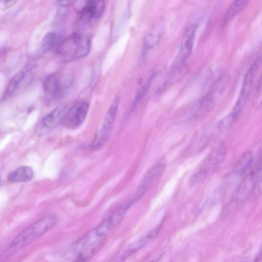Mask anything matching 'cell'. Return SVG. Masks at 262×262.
Here are the masks:
<instances>
[{
  "label": "cell",
  "instance_id": "cell-1",
  "mask_svg": "<svg viewBox=\"0 0 262 262\" xmlns=\"http://www.w3.org/2000/svg\"><path fill=\"white\" fill-rule=\"evenodd\" d=\"M91 39L88 35L74 32L63 39L56 51L60 59L69 62L87 56L91 50Z\"/></svg>",
  "mask_w": 262,
  "mask_h": 262
},
{
  "label": "cell",
  "instance_id": "cell-2",
  "mask_svg": "<svg viewBox=\"0 0 262 262\" xmlns=\"http://www.w3.org/2000/svg\"><path fill=\"white\" fill-rule=\"evenodd\" d=\"M57 221V217L53 214L40 219L16 236L11 243L9 247L14 250L24 248L52 228Z\"/></svg>",
  "mask_w": 262,
  "mask_h": 262
},
{
  "label": "cell",
  "instance_id": "cell-3",
  "mask_svg": "<svg viewBox=\"0 0 262 262\" xmlns=\"http://www.w3.org/2000/svg\"><path fill=\"white\" fill-rule=\"evenodd\" d=\"M226 154L224 143H220L200 164L197 170L191 175L188 184L193 186L204 181L223 162Z\"/></svg>",
  "mask_w": 262,
  "mask_h": 262
},
{
  "label": "cell",
  "instance_id": "cell-4",
  "mask_svg": "<svg viewBox=\"0 0 262 262\" xmlns=\"http://www.w3.org/2000/svg\"><path fill=\"white\" fill-rule=\"evenodd\" d=\"M73 79L69 74L53 73L43 81V89L45 96L50 100H55L64 97L69 91Z\"/></svg>",
  "mask_w": 262,
  "mask_h": 262
},
{
  "label": "cell",
  "instance_id": "cell-5",
  "mask_svg": "<svg viewBox=\"0 0 262 262\" xmlns=\"http://www.w3.org/2000/svg\"><path fill=\"white\" fill-rule=\"evenodd\" d=\"M120 100V95H117L104 115L100 127L90 145L91 148H99L108 140L116 118Z\"/></svg>",
  "mask_w": 262,
  "mask_h": 262
},
{
  "label": "cell",
  "instance_id": "cell-6",
  "mask_svg": "<svg viewBox=\"0 0 262 262\" xmlns=\"http://www.w3.org/2000/svg\"><path fill=\"white\" fill-rule=\"evenodd\" d=\"M105 8L104 0H95L83 12L74 24V32L83 33L89 29L101 17Z\"/></svg>",
  "mask_w": 262,
  "mask_h": 262
},
{
  "label": "cell",
  "instance_id": "cell-7",
  "mask_svg": "<svg viewBox=\"0 0 262 262\" xmlns=\"http://www.w3.org/2000/svg\"><path fill=\"white\" fill-rule=\"evenodd\" d=\"M133 204L134 203L130 199L106 217L95 228L97 235L101 238L116 227Z\"/></svg>",
  "mask_w": 262,
  "mask_h": 262
},
{
  "label": "cell",
  "instance_id": "cell-8",
  "mask_svg": "<svg viewBox=\"0 0 262 262\" xmlns=\"http://www.w3.org/2000/svg\"><path fill=\"white\" fill-rule=\"evenodd\" d=\"M89 104L80 101L69 108L62 121L63 126L69 129L78 128L84 122L89 111Z\"/></svg>",
  "mask_w": 262,
  "mask_h": 262
},
{
  "label": "cell",
  "instance_id": "cell-9",
  "mask_svg": "<svg viewBox=\"0 0 262 262\" xmlns=\"http://www.w3.org/2000/svg\"><path fill=\"white\" fill-rule=\"evenodd\" d=\"M165 166L164 160H160L149 168L139 184L134 196L131 198L134 203L145 194L152 184L162 173Z\"/></svg>",
  "mask_w": 262,
  "mask_h": 262
},
{
  "label": "cell",
  "instance_id": "cell-10",
  "mask_svg": "<svg viewBox=\"0 0 262 262\" xmlns=\"http://www.w3.org/2000/svg\"><path fill=\"white\" fill-rule=\"evenodd\" d=\"M230 81V76L223 74L213 83L208 92L201 101L199 107L203 112H207L215 104L216 99L223 93Z\"/></svg>",
  "mask_w": 262,
  "mask_h": 262
},
{
  "label": "cell",
  "instance_id": "cell-11",
  "mask_svg": "<svg viewBox=\"0 0 262 262\" xmlns=\"http://www.w3.org/2000/svg\"><path fill=\"white\" fill-rule=\"evenodd\" d=\"M261 63V57L260 56L251 65L245 75L240 95L234 107V109L238 112H241L249 97Z\"/></svg>",
  "mask_w": 262,
  "mask_h": 262
},
{
  "label": "cell",
  "instance_id": "cell-12",
  "mask_svg": "<svg viewBox=\"0 0 262 262\" xmlns=\"http://www.w3.org/2000/svg\"><path fill=\"white\" fill-rule=\"evenodd\" d=\"M196 30L197 26L196 25H192L186 29L174 63V68H178L182 66L190 55Z\"/></svg>",
  "mask_w": 262,
  "mask_h": 262
},
{
  "label": "cell",
  "instance_id": "cell-13",
  "mask_svg": "<svg viewBox=\"0 0 262 262\" xmlns=\"http://www.w3.org/2000/svg\"><path fill=\"white\" fill-rule=\"evenodd\" d=\"M162 224L161 223L146 236L122 248L116 255V261H123L137 252L153 239L159 233Z\"/></svg>",
  "mask_w": 262,
  "mask_h": 262
},
{
  "label": "cell",
  "instance_id": "cell-14",
  "mask_svg": "<svg viewBox=\"0 0 262 262\" xmlns=\"http://www.w3.org/2000/svg\"><path fill=\"white\" fill-rule=\"evenodd\" d=\"M68 108L69 107L66 104L58 105L42 118L41 125L47 129L55 128L62 122Z\"/></svg>",
  "mask_w": 262,
  "mask_h": 262
},
{
  "label": "cell",
  "instance_id": "cell-15",
  "mask_svg": "<svg viewBox=\"0 0 262 262\" xmlns=\"http://www.w3.org/2000/svg\"><path fill=\"white\" fill-rule=\"evenodd\" d=\"M100 238L96 234L95 229L88 232L71 246V251L77 256L84 251L95 246Z\"/></svg>",
  "mask_w": 262,
  "mask_h": 262
},
{
  "label": "cell",
  "instance_id": "cell-16",
  "mask_svg": "<svg viewBox=\"0 0 262 262\" xmlns=\"http://www.w3.org/2000/svg\"><path fill=\"white\" fill-rule=\"evenodd\" d=\"M33 67L34 66L33 65L29 64L23 70L18 72L13 76L8 84L5 92L4 98L9 97L16 91L19 85L26 78L27 74L33 69Z\"/></svg>",
  "mask_w": 262,
  "mask_h": 262
},
{
  "label": "cell",
  "instance_id": "cell-17",
  "mask_svg": "<svg viewBox=\"0 0 262 262\" xmlns=\"http://www.w3.org/2000/svg\"><path fill=\"white\" fill-rule=\"evenodd\" d=\"M251 0H234L224 16L222 25L225 26L237 15Z\"/></svg>",
  "mask_w": 262,
  "mask_h": 262
},
{
  "label": "cell",
  "instance_id": "cell-18",
  "mask_svg": "<svg viewBox=\"0 0 262 262\" xmlns=\"http://www.w3.org/2000/svg\"><path fill=\"white\" fill-rule=\"evenodd\" d=\"M63 39V36L57 32H49L44 36L42 40L41 48L44 52L56 50Z\"/></svg>",
  "mask_w": 262,
  "mask_h": 262
},
{
  "label": "cell",
  "instance_id": "cell-19",
  "mask_svg": "<svg viewBox=\"0 0 262 262\" xmlns=\"http://www.w3.org/2000/svg\"><path fill=\"white\" fill-rule=\"evenodd\" d=\"M33 177V170L31 167L23 166L10 173L8 179L12 183H17L30 181Z\"/></svg>",
  "mask_w": 262,
  "mask_h": 262
},
{
  "label": "cell",
  "instance_id": "cell-20",
  "mask_svg": "<svg viewBox=\"0 0 262 262\" xmlns=\"http://www.w3.org/2000/svg\"><path fill=\"white\" fill-rule=\"evenodd\" d=\"M253 161V154L251 150L243 153L234 164L232 171L237 175H242L250 167Z\"/></svg>",
  "mask_w": 262,
  "mask_h": 262
},
{
  "label": "cell",
  "instance_id": "cell-21",
  "mask_svg": "<svg viewBox=\"0 0 262 262\" xmlns=\"http://www.w3.org/2000/svg\"><path fill=\"white\" fill-rule=\"evenodd\" d=\"M152 78V76L149 78L141 88L133 102L131 110H133L135 108L136 105L144 97L150 86Z\"/></svg>",
  "mask_w": 262,
  "mask_h": 262
},
{
  "label": "cell",
  "instance_id": "cell-22",
  "mask_svg": "<svg viewBox=\"0 0 262 262\" xmlns=\"http://www.w3.org/2000/svg\"><path fill=\"white\" fill-rule=\"evenodd\" d=\"M94 0H73L72 5L75 12L80 14L86 10Z\"/></svg>",
  "mask_w": 262,
  "mask_h": 262
},
{
  "label": "cell",
  "instance_id": "cell-23",
  "mask_svg": "<svg viewBox=\"0 0 262 262\" xmlns=\"http://www.w3.org/2000/svg\"><path fill=\"white\" fill-rule=\"evenodd\" d=\"M70 0H59L57 14L60 17H64L69 11Z\"/></svg>",
  "mask_w": 262,
  "mask_h": 262
},
{
  "label": "cell",
  "instance_id": "cell-24",
  "mask_svg": "<svg viewBox=\"0 0 262 262\" xmlns=\"http://www.w3.org/2000/svg\"><path fill=\"white\" fill-rule=\"evenodd\" d=\"M19 0H0V4L9 7L17 3Z\"/></svg>",
  "mask_w": 262,
  "mask_h": 262
},
{
  "label": "cell",
  "instance_id": "cell-25",
  "mask_svg": "<svg viewBox=\"0 0 262 262\" xmlns=\"http://www.w3.org/2000/svg\"><path fill=\"white\" fill-rule=\"evenodd\" d=\"M261 252H260L258 254V255H257V257H256V259H256V260H255V261H259V259H260V258H261Z\"/></svg>",
  "mask_w": 262,
  "mask_h": 262
}]
</instances>
